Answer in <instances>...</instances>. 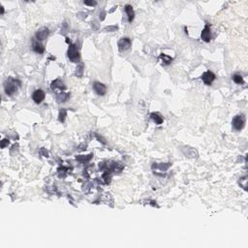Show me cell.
<instances>
[{
  "label": "cell",
  "mask_w": 248,
  "mask_h": 248,
  "mask_svg": "<svg viewBox=\"0 0 248 248\" xmlns=\"http://www.w3.org/2000/svg\"><path fill=\"white\" fill-rule=\"evenodd\" d=\"M22 84V82H20L19 80H16V78H8L7 80L4 82V89H5V92L7 95H9V96H12V95H14L18 88Z\"/></svg>",
  "instance_id": "1"
},
{
  "label": "cell",
  "mask_w": 248,
  "mask_h": 248,
  "mask_svg": "<svg viewBox=\"0 0 248 248\" xmlns=\"http://www.w3.org/2000/svg\"><path fill=\"white\" fill-rule=\"evenodd\" d=\"M232 125L235 128V130L237 131H241V129H243V127L245 125V117L244 114H238L233 118L232 120Z\"/></svg>",
  "instance_id": "2"
},
{
  "label": "cell",
  "mask_w": 248,
  "mask_h": 248,
  "mask_svg": "<svg viewBox=\"0 0 248 248\" xmlns=\"http://www.w3.org/2000/svg\"><path fill=\"white\" fill-rule=\"evenodd\" d=\"M67 55L69 57V59L72 62H78V60L80 59V52H78V47L75 44H70L68 51H67Z\"/></svg>",
  "instance_id": "3"
},
{
  "label": "cell",
  "mask_w": 248,
  "mask_h": 248,
  "mask_svg": "<svg viewBox=\"0 0 248 248\" xmlns=\"http://www.w3.org/2000/svg\"><path fill=\"white\" fill-rule=\"evenodd\" d=\"M181 152H182L184 156L188 157V158H197L199 156L197 149L191 146H182L181 147Z\"/></svg>",
  "instance_id": "4"
},
{
  "label": "cell",
  "mask_w": 248,
  "mask_h": 248,
  "mask_svg": "<svg viewBox=\"0 0 248 248\" xmlns=\"http://www.w3.org/2000/svg\"><path fill=\"white\" fill-rule=\"evenodd\" d=\"M201 39L205 43H209L211 40V32H210V24L206 23L201 33Z\"/></svg>",
  "instance_id": "5"
},
{
  "label": "cell",
  "mask_w": 248,
  "mask_h": 248,
  "mask_svg": "<svg viewBox=\"0 0 248 248\" xmlns=\"http://www.w3.org/2000/svg\"><path fill=\"white\" fill-rule=\"evenodd\" d=\"M131 44H132V42L129 38H121L118 41V44H117L119 52H123L127 51V49H129L131 48Z\"/></svg>",
  "instance_id": "6"
},
{
  "label": "cell",
  "mask_w": 248,
  "mask_h": 248,
  "mask_svg": "<svg viewBox=\"0 0 248 248\" xmlns=\"http://www.w3.org/2000/svg\"><path fill=\"white\" fill-rule=\"evenodd\" d=\"M201 78H202V81L205 82V84L210 85L212 84V81L215 80L216 76H215V74H213L211 71H206V72H205L204 74H202Z\"/></svg>",
  "instance_id": "7"
},
{
  "label": "cell",
  "mask_w": 248,
  "mask_h": 248,
  "mask_svg": "<svg viewBox=\"0 0 248 248\" xmlns=\"http://www.w3.org/2000/svg\"><path fill=\"white\" fill-rule=\"evenodd\" d=\"M45 96H46V94L43 91L42 89H37L35 90L34 92L32 94V99L33 101H34L36 104H40V103H42L45 99Z\"/></svg>",
  "instance_id": "8"
},
{
  "label": "cell",
  "mask_w": 248,
  "mask_h": 248,
  "mask_svg": "<svg viewBox=\"0 0 248 248\" xmlns=\"http://www.w3.org/2000/svg\"><path fill=\"white\" fill-rule=\"evenodd\" d=\"M172 166V163H160V164H153L152 165V171L154 173L157 172H167V170Z\"/></svg>",
  "instance_id": "9"
},
{
  "label": "cell",
  "mask_w": 248,
  "mask_h": 248,
  "mask_svg": "<svg viewBox=\"0 0 248 248\" xmlns=\"http://www.w3.org/2000/svg\"><path fill=\"white\" fill-rule=\"evenodd\" d=\"M49 28L48 27H42L35 33V38L38 41H44L48 38L49 36Z\"/></svg>",
  "instance_id": "10"
},
{
  "label": "cell",
  "mask_w": 248,
  "mask_h": 248,
  "mask_svg": "<svg viewBox=\"0 0 248 248\" xmlns=\"http://www.w3.org/2000/svg\"><path fill=\"white\" fill-rule=\"evenodd\" d=\"M93 89H94V91L98 95H100V96H104L107 92L106 85L101 84V82H99V81H95L93 84Z\"/></svg>",
  "instance_id": "11"
},
{
  "label": "cell",
  "mask_w": 248,
  "mask_h": 248,
  "mask_svg": "<svg viewBox=\"0 0 248 248\" xmlns=\"http://www.w3.org/2000/svg\"><path fill=\"white\" fill-rule=\"evenodd\" d=\"M51 88H52V90H55V89L64 90L66 88V86L64 85V84L59 80V78H57V80L53 81L51 84Z\"/></svg>",
  "instance_id": "12"
},
{
  "label": "cell",
  "mask_w": 248,
  "mask_h": 248,
  "mask_svg": "<svg viewBox=\"0 0 248 248\" xmlns=\"http://www.w3.org/2000/svg\"><path fill=\"white\" fill-rule=\"evenodd\" d=\"M32 49L37 53H43L45 52V47L41 43H39V41H33Z\"/></svg>",
  "instance_id": "13"
},
{
  "label": "cell",
  "mask_w": 248,
  "mask_h": 248,
  "mask_svg": "<svg viewBox=\"0 0 248 248\" xmlns=\"http://www.w3.org/2000/svg\"><path fill=\"white\" fill-rule=\"evenodd\" d=\"M125 12H126L127 16H128V22H133V19H134V16H135L133 7H132L131 5H126L125 6Z\"/></svg>",
  "instance_id": "14"
},
{
  "label": "cell",
  "mask_w": 248,
  "mask_h": 248,
  "mask_svg": "<svg viewBox=\"0 0 248 248\" xmlns=\"http://www.w3.org/2000/svg\"><path fill=\"white\" fill-rule=\"evenodd\" d=\"M70 97V93H67V92H59L56 94V100L58 103H64L66 102L69 99Z\"/></svg>",
  "instance_id": "15"
},
{
  "label": "cell",
  "mask_w": 248,
  "mask_h": 248,
  "mask_svg": "<svg viewBox=\"0 0 248 248\" xmlns=\"http://www.w3.org/2000/svg\"><path fill=\"white\" fill-rule=\"evenodd\" d=\"M69 171H71V169L66 168V167H59L57 169V175H58V176L61 177V179H64V177H66V176L69 173Z\"/></svg>",
  "instance_id": "16"
},
{
  "label": "cell",
  "mask_w": 248,
  "mask_h": 248,
  "mask_svg": "<svg viewBox=\"0 0 248 248\" xmlns=\"http://www.w3.org/2000/svg\"><path fill=\"white\" fill-rule=\"evenodd\" d=\"M150 118L153 120L156 124H162L163 121H164V118L161 117V115L159 114H157V113H152L150 114Z\"/></svg>",
  "instance_id": "17"
},
{
  "label": "cell",
  "mask_w": 248,
  "mask_h": 248,
  "mask_svg": "<svg viewBox=\"0 0 248 248\" xmlns=\"http://www.w3.org/2000/svg\"><path fill=\"white\" fill-rule=\"evenodd\" d=\"M92 157H93V154L90 153L88 155H78V156H76V159L81 163H86L91 160Z\"/></svg>",
  "instance_id": "18"
},
{
  "label": "cell",
  "mask_w": 248,
  "mask_h": 248,
  "mask_svg": "<svg viewBox=\"0 0 248 248\" xmlns=\"http://www.w3.org/2000/svg\"><path fill=\"white\" fill-rule=\"evenodd\" d=\"M102 179L105 184H110L111 181V175L110 172H105L102 176Z\"/></svg>",
  "instance_id": "19"
},
{
  "label": "cell",
  "mask_w": 248,
  "mask_h": 248,
  "mask_svg": "<svg viewBox=\"0 0 248 248\" xmlns=\"http://www.w3.org/2000/svg\"><path fill=\"white\" fill-rule=\"evenodd\" d=\"M67 117V110L66 109H61L59 111V114H58V120L63 123L65 121V118Z\"/></svg>",
  "instance_id": "20"
},
{
  "label": "cell",
  "mask_w": 248,
  "mask_h": 248,
  "mask_svg": "<svg viewBox=\"0 0 248 248\" xmlns=\"http://www.w3.org/2000/svg\"><path fill=\"white\" fill-rule=\"evenodd\" d=\"M160 59H162L163 61V63L165 65H168V64H170L171 62L173 61V58L171 56H169L167 55H165V53H162V55H160Z\"/></svg>",
  "instance_id": "21"
},
{
  "label": "cell",
  "mask_w": 248,
  "mask_h": 248,
  "mask_svg": "<svg viewBox=\"0 0 248 248\" xmlns=\"http://www.w3.org/2000/svg\"><path fill=\"white\" fill-rule=\"evenodd\" d=\"M233 81L235 82V84H242L244 81H243V78L241 76V75H238V74H235V75L233 76Z\"/></svg>",
  "instance_id": "22"
},
{
  "label": "cell",
  "mask_w": 248,
  "mask_h": 248,
  "mask_svg": "<svg viewBox=\"0 0 248 248\" xmlns=\"http://www.w3.org/2000/svg\"><path fill=\"white\" fill-rule=\"evenodd\" d=\"M76 76L78 78H81L82 77V75H84V65H78L77 69H76Z\"/></svg>",
  "instance_id": "23"
},
{
  "label": "cell",
  "mask_w": 248,
  "mask_h": 248,
  "mask_svg": "<svg viewBox=\"0 0 248 248\" xmlns=\"http://www.w3.org/2000/svg\"><path fill=\"white\" fill-rule=\"evenodd\" d=\"M39 152H40V154L43 155L44 157H47V158L49 157V151H48L45 147H41L40 150H39Z\"/></svg>",
  "instance_id": "24"
},
{
  "label": "cell",
  "mask_w": 248,
  "mask_h": 248,
  "mask_svg": "<svg viewBox=\"0 0 248 248\" xmlns=\"http://www.w3.org/2000/svg\"><path fill=\"white\" fill-rule=\"evenodd\" d=\"M117 26H115V25H113V26H108V27H106L104 28V31L106 32H114V31H117Z\"/></svg>",
  "instance_id": "25"
},
{
  "label": "cell",
  "mask_w": 248,
  "mask_h": 248,
  "mask_svg": "<svg viewBox=\"0 0 248 248\" xmlns=\"http://www.w3.org/2000/svg\"><path fill=\"white\" fill-rule=\"evenodd\" d=\"M8 144H9V139H4L1 140V143H0V146H1L2 148L6 147Z\"/></svg>",
  "instance_id": "26"
},
{
  "label": "cell",
  "mask_w": 248,
  "mask_h": 248,
  "mask_svg": "<svg viewBox=\"0 0 248 248\" xmlns=\"http://www.w3.org/2000/svg\"><path fill=\"white\" fill-rule=\"evenodd\" d=\"M95 137H96V139H97L100 143H102L103 144H106V143H107V142L105 140V139L103 138V137H100V136H99L98 134H95Z\"/></svg>",
  "instance_id": "27"
},
{
  "label": "cell",
  "mask_w": 248,
  "mask_h": 248,
  "mask_svg": "<svg viewBox=\"0 0 248 248\" xmlns=\"http://www.w3.org/2000/svg\"><path fill=\"white\" fill-rule=\"evenodd\" d=\"M85 5H87V6H96L97 5V2L96 1H84V2Z\"/></svg>",
  "instance_id": "28"
},
{
  "label": "cell",
  "mask_w": 248,
  "mask_h": 248,
  "mask_svg": "<svg viewBox=\"0 0 248 248\" xmlns=\"http://www.w3.org/2000/svg\"><path fill=\"white\" fill-rule=\"evenodd\" d=\"M105 16H106V12H105V11L100 12V19H101V20H103V19H105Z\"/></svg>",
  "instance_id": "29"
},
{
  "label": "cell",
  "mask_w": 248,
  "mask_h": 248,
  "mask_svg": "<svg viewBox=\"0 0 248 248\" xmlns=\"http://www.w3.org/2000/svg\"><path fill=\"white\" fill-rule=\"evenodd\" d=\"M84 146H86V144H84V143L81 144V146H80L81 148H78V149H80V150H84V149H86V147H84Z\"/></svg>",
  "instance_id": "30"
},
{
  "label": "cell",
  "mask_w": 248,
  "mask_h": 248,
  "mask_svg": "<svg viewBox=\"0 0 248 248\" xmlns=\"http://www.w3.org/2000/svg\"><path fill=\"white\" fill-rule=\"evenodd\" d=\"M1 14L2 15L4 14V8H3V6H1Z\"/></svg>",
  "instance_id": "31"
}]
</instances>
